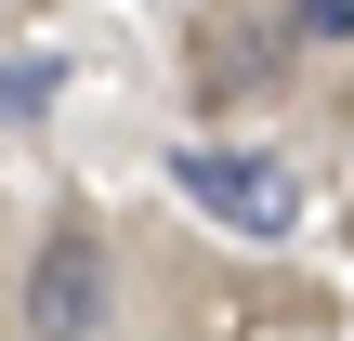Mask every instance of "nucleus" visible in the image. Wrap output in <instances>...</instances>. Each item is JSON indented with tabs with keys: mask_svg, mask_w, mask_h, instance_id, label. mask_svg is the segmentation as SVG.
I'll return each mask as SVG.
<instances>
[{
	"mask_svg": "<svg viewBox=\"0 0 354 341\" xmlns=\"http://www.w3.org/2000/svg\"><path fill=\"white\" fill-rule=\"evenodd\" d=\"M171 184H184L210 223H236V237H289V223H302V184H289L276 158H250V145H184Z\"/></svg>",
	"mask_w": 354,
	"mask_h": 341,
	"instance_id": "f257e3e1",
	"label": "nucleus"
},
{
	"mask_svg": "<svg viewBox=\"0 0 354 341\" xmlns=\"http://www.w3.org/2000/svg\"><path fill=\"white\" fill-rule=\"evenodd\" d=\"M53 92H66L53 53H0V118H26V105H53Z\"/></svg>",
	"mask_w": 354,
	"mask_h": 341,
	"instance_id": "7ed1b4c3",
	"label": "nucleus"
},
{
	"mask_svg": "<svg viewBox=\"0 0 354 341\" xmlns=\"http://www.w3.org/2000/svg\"><path fill=\"white\" fill-rule=\"evenodd\" d=\"M105 237L92 223H53L39 263H26V341H105Z\"/></svg>",
	"mask_w": 354,
	"mask_h": 341,
	"instance_id": "f03ea898",
	"label": "nucleus"
},
{
	"mask_svg": "<svg viewBox=\"0 0 354 341\" xmlns=\"http://www.w3.org/2000/svg\"><path fill=\"white\" fill-rule=\"evenodd\" d=\"M289 39H354V0H289Z\"/></svg>",
	"mask_w": 354,
	"mask_h": 341,
	"instance_id": "20e7f679",
	"label": "nucleus"
},
{
	"mask_svg": "<svg viewBox=\"0 0 354 341\" xmlns=\"http://www.w3.org/2000/svg\"><path fill=\"white\" fill-rule=\"evenodd\" d=\"M342 118H354V105H342Z\"/></svg>",
	"mask_w": 354,
	"mask_h": 341,
	"instance_id": "39448f33",
	"label": "nucleus"
}]
</instances>
